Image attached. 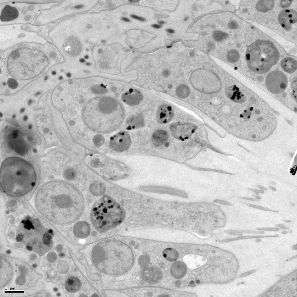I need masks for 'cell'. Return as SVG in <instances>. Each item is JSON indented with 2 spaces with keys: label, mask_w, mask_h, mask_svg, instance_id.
Here are the masks:
<instances>
[{
  "label": "cell",
  "mask_w": 297,
  "mask_h": 297,
  "mask_svg": "<svg viewBox=\"0 0 297 297\" xmlns=\"http://www.w3.org/2000/svg\"><path fill=\"white\" fill-rule=\"evenodd\" d=\"M226 115L230 133L236 137L259 141L269 137L276 129L273 111L257 96L242 91L237 86L228 88Z\"/></svg>",
  "instance_id": "6da1fadb"
},
{
  "label": "cell",
  "mask_w": 297,
  "mask_h": 297,
  "mask_svg": "<svg viewBox=\"0 0 297 297\" xmlns=\"http://www.w3.org/2000/svg\"><path fill=\"white\" fill-rule=\"evenodd\" d=\"M35 202L40 214L58 225H68L77 221L84 207L80 191L73 185L60 181L42 186L36 193Z\"/></svg>",
  "instance_id": "7a4b0ae2"
},
{
  "label": "cell",
  "mask_w": 297,
  "mask_h": 297,
  "mask_svg": "<svg viewBox=\"0 0 297 297\" xmlns=\"http://www.w3.org/2000/svg\"><path fill=\"white\" fill-rule=\"evenodd\" d=\"M93 263L97 269L107 275L117 276L126 273L134 262L133 251L122 242H99L92 252Z\"/></svg>",
  "instance_id": "3957f363"
},
{
  "label": "cell",
  "mask_w": 297,
  "mask_h": 297,
  "mask_svg": "<svg viewBox=\"0 0 297 297\" xmlns=\"http://www.w3.org/2000/svg\"><path fill=\"white\" fill-rule=\"evenodd\" d=\"M36 171L26 160L17 157L7 158L1 165V185L8 195L18 198L26 195L35 185Z\"/></svg>",
  "instance_id": "277c9868"
},
{
  "label": "cell",
  "mask_w": 297,
  "mask_h": 297,
  "mask_svg": "<svg viewBox=\"0 0 297 297\" xmlns=\"http://www.w3.org/2000/svg\"><path fill=\"white\" fill-rule=\"evenodd\" d=\"M48 59L42 51L22 48L15 50L8 59L7 67L12 76L19 80L36 77L48 65Z\"/></svg>",
  "instance_id": "5b68a950"
},
{
  "label": "cell",
  "mask_w": 297,
  "mask_h": 297,
  "mask_svg": "<svg viewBox=\"0 0 297 297\" xmlns=\"http://www.w3.org/2000/svg\"><path fill=\"white\" fill-rule=\"evenodd\" d=\"M52 229L45 226L37 219L27 216L19 225L16 241L23 243L28 250L43 255L53 246Z\"/></svg>",
  "instance_id": "8992f818"
},
{
  "label": "cell",
  "mask_w": 297,
  "mask_h": 297,
  "mask_svg": "<svg viewBox=\"0 0 297 297\" xmlns=\"http://www.w3.org/2000/svg\"><path fill=\"white\" fill-rule=\"evenodd\" d=\"M125 217L124 209L108 195H105L93 206L92 222L98 231L103 232L116 227Z\"/></svg>",
  "instance_id": "52a82bcc"
},
{
  "label": "cell",
  "mask_w": 297,
  "mask_h": 297,
  "mask_svg": "<svg viewBox=\"0 0 297 297\" xmlns=\"http://www.w3.org/2000/svg\"><path fill=\"white\" fill-rule=\"evenodd\" d=\"M279 57V51L268 40H258L247 48L246 60L250 69L264 74L276 64Z\"/></svg>",
  "instance_id": "ba28073f"
},
{
  "label": "cell",
  "mask_w": 297,
  "mask_h": 297,
  "mask_svg": "<svg viewBox=\"0 0 297 297\" xmlns=\"http://www.w3.org/2000/svg\"><path fill=\"white\" fill-rule=\"evenodd\" d=\"M190 80L194 88L204 93L212 94L221 90V81L209 70L199 69L194 71L191 74Z\"/></svg>",
  "instance_id": "9c48e42d"
},
{
  "label": "cell",
  "mask_w": 297,
  "mask_h": 297,
  "mask_svg": "<svg viewBox=\"0 0 297 297\" xmlns=\"http://www.w3.org/2000/svg\"><path fill=\"white\" fill-rule=\"evenodd\" d=\"M297 270L279 279L264 294L263 297H297Z\"/></svg>",
  "instance_id": "30bf717a"
},
{
  "label": "cell",
  "mask_w": 297,
  "mask_h": 297,
  "mask_svg": "<svg viewBox=\"0 0 297 297\" xmlns=\"http://www.w3.org/2000/svg\"><path fill=\"white\" fill-rule=\"evenodd\" d=\"M266 86L271 92L281 94L285 91L287 86L288 81L286 75L279 71L271 72L266 78Z\"/></svg>",
  "instance_id": "8fae6325"
},
{
  "label": "cell",
  "mask_w": 297,
  "mask_h": 297,
  "mask_svg": "<svg viewBox=\"0 0 297 297\" xmlns=\"http://www.w3.org/2000/svg\"><path fill=\"white\" fill-rule=\"evenodd\" d=\"M170 129L174 137L184 141L192 135L196 130L197 126L189 123H176L170 125Z\"/></svg>",
  "instance_id": "7c38bea8"
},
{
  "label": "cell",
  "mask_w": 297,
  "mask_h": 297,
  "mask_svg": "<svg viewBox=\"0 0 297 297\" xmlns=\"http://www.w3.org/2000/svg\"><path fill=\"white\" fill-rule=\"evenodd\" d=\"M131 139L129 134L125 132H121L111 137L109 146L115 152H122L130 147Z\"/></svg>",
  "instance_id": "4fadbf2b"
},
{
  "label": "cell",
  "mask_w": 297,
  "mask_h": 297,
  "mask_svg": "<svg viewBox=\"0 0 297 297\" xmlns=\"http://www.w3.org/2000/svg\"><path fill=\"white\" fill-rule=\"evenodd\" d=\"M141 276L146 282L155 284L161 281L163 277V273L159 267L155 266H149L142 270Z\"/></svg>",
  "instance_id": "5bb4252c"
},
{
  "label": "cell",
  "mask_w": 297,
  "mask_h": 297,
  "mask_svg": "<svg viewBox=\"0 0 297 297\" xmlns=\"http://www.w3.org/2000/svg\"><path fill=\"white\" fill-rule=\"evenodd\" d=\"M279 23L285 29L289 30L297 22V13L293 9H284L279 15Z\"/></svg>",
  "instance_id": "9a60e30c"
},
{
  "label": "cell",
  "mask_w": 297,
  "mask_h": 297,
  "mask_svg": "<svg viewBox=\"0 0 297 297\" xmlns=\"http://www.w3.org/2000/svg\"><path fill=\"white\" fill-rule=\"evenodd\" d=\"M121 98L125 104L130 106H135L139 104L142 100L143 95L138 90L130 89L123 94Z\"/></svg>",
  "instance_id": "2e32d148"
},
{
  "label": "cell",
  "mask_w": 297,
  "mask_h": 297,
  "mask_svg": "<svg viewBox=\"0 0 297 297\" xmlns=\"http://www.w3.org/2000/svg\"><path fill=\"white\" fill-rule=\"evenodd\" d=\"M174 115L173 110L171 106L167 105H162L157 112L158 122L161 124L168 123L172 119Z\"/></svg>",
  "instance_id": "e0dca14e"
},
{
  "label": "cell",
  "mask_w": 297,
  "mask_h": 297,
  "mask_svg": "<svg viewBox=\"0 0 297 297\" xmlns=\"http://www.w3.org/2000/svg\"><path fill=\"white\" fill-rule=\"evenodd\" d=\"M64 47L69 55L76 56L80 53L82 44L80 40L75 37L69 38L65 43Z\"/></svg>",
  "instance_id": "ac0fdd59"
},
{
  "label": "cell",
  "mask_w": 297,
  "mask_h": 297,
  "mask_svg": "<svg viewBox=\"0 0 297 297\" xmlns=\"http://www.w3.org/2000/svg\"><path fill=\"white\" fill-rule=\"evenodd\" d=\"M171 275L177 279H182L185 276L187 272V267L186 264L181 261L174 263L170 268Z\"/></svg>",
  "instance_id": "d6986e66"
},
{
  "label": "cell",
  "mask_w": 297,
  "mask_h": 297,
  "mask_svg": "<svg viewBox=\"0 0 297 297\" xmlns=\"http://www.w3.org/2000/svg\"><path fill=\"white\" fill-rule=\"evenodd\" d=\"M90 231V226L85 221L78 222L73 228L74 235L75 237L79 239L85 238L88 237Z\"/></svg>",
  "instance_id": "ffe728a7"
},
{
  "label": "cell",
  "mask_w": 297,
  "mask_h": 297,
  "mask_svg": "<svg viewBox=\"0 0 297 297\" xmlns=\"http://www.w3.org/2000/svg\"><path fill=\"white\" fill-rule=\"evenodd\" d=\"M18 16V12L17 8L7 5L1 12V20L3 22L10 21L17 18Z\"/></svg>",
  "instance_id": "44dd1931"
},
{
  "label": "cell",
  "mask_w": 297,
  "mask_h": 297,
  "mask_svg": "<svg viewBox=\"0 0 297 297\" xmlns=\"http://www.w3.org/2000/svg\"><path fill=\"white\" fill-rule=\"evenodd\" d=\"M82 286L80 280L76 277H71L66 281L65 287L68 292L74 293L79 291Z\"/></svg>",
  "instance_id": "7402d4cb"
},
{
  "label": "cell",
  "mask_w": 297,
  "mask_h": 297,
  "mask_svg": "<svg viewBox=\"0 0 297 297\" xmlns=\"http://www.w3.org/2000/svg\"><path fill=\"white\" fill-rule=\"evenodd\" d=\"M281 66L286 72L292 73L296 70L297 62L292 58H285L282 60Z\"/></svg>",
  "instance_id": "603a6c76"
},
{
  "label": "cell",
  "mask_w": 297,
  "mask_h": 297,
  "mask_svg": "<svg viewBox=\"0 0 297 297\" xmlns=\"http://www.w3.org/2000/svg\"><path fill=\"white\" fill-rule=\"evenodd\" d=\"M163 256L167 261L172 262L176 261L179 256L177 251L171 248L165 249L163 252Z\"/></svg>",
  "instance_id": "cb8c5ba5"
},
{
  "label": "cell",
  "mask_w": 297,
  "mask_h": 297,
  "mask_svg": "<svg viewBox=\"0 0 297 297\" xmlns=\"http://www.w3.org/2000/svg\"><path fill=\"white\" fill-rule=\"evenodd\" d=\"M240 55L237 51L232 50L228 52L227 55V59L229 62L233 63L236 62L239 60Z\"/></svg>",
  "instance_id": "d4e9b609"
},
{
  "label": "cell",
  "mask_w": 297,
  "mask_h": 297,
  "mask_svg": "<svg viewBox=\"0 0 297 297\" xmlns=\"http://www.w3.org/2000/svg\"><path fill=\"white\" fill-rule=\"evenodd\" d=\"M279 237L278 235H274L271 236H240V237H237V238H233L231 239H228L226 240V242H229L232 241H237V240H240L242 239H251L253 238H263V237Z\"/></svg>",
  "instance_id": "484cf974"
},
{
  "label": "cell",
  "mask_w": 297,
  "mask_h": 297,
  "mask_svg": "<svg viewBox=\"0 0 297 297\" xmlns=\"http://www.w3.org/2000/svg\"><path fill=\"white\" fill-rule=\"evenodd\" d=\"M213 36L215 40L217 41L220 42L226 38L227 34L220 31H217L214 32Z\"/></svg>",
  "instance_id": "4316f807"
},
{
  "label": "cell",
  "mask_w": 297,
  "mask_h": 297,
  "mask_svg": "<svg viewBox=\"0 0 297 297\" xmlns=\"http://www.w3.org/2000/svg\"><path fill=\"white\" fill-rule=\"evenodd\" d=\"M140 265L143 266L148 265L150 262L149 258L148 255L142 256L140 259Z\"/></svg>",
  "instance_id": "83f0119b"
},
{
  "label": "cell",
  "mask_w": 297,
  "mask_h": 297,
  "mask_svg": "<svg viewBox=\"0 0 297 297\" xmlns=\"http://www.w3.org/2000/svg\"><path fill=\"white\" fill-rule=\"evenodd\" d=\"M245 204L248 205V206H250V207H252L254 208H255L256 209H260V210H264L265 211H269V212H277V211H275V210H270V209H267V208H265L263 207H262L261 206H258V205L250 204L248 203H244Z\"/></svg>",
  "instance_id": "f1b7e54d"
},
{
  "label": "cell",
  "mask_w": 297,
  "mask_h": 297,
  "mask_svg": "<svg viewBox=\"0 0 297 297\" xmlns=\"http://www.w3.org/2000/svg\"><path fill=\"white\" fill-rule=\"evenodd\" d=\"M8 85L11 88L14 89L16 88L17 86V82L13 79H9L8 82Z\"/></svg>",
  "instance_id": "f546056e"
},
{
  "label": "cell",
  "mask_w": 297,
  "mask_h": 297,
  "mask_svg": "<svg viewBox=\"0 0 297 297\" xmlns=\"http://www.w3.org/2000/svg\"><path fill=\"white\" fill-rule=\"evenodd\" d=\"M256 229L258 230L263 231H279V228H258Z\"/></svg>",
  "instance_id": "4dcf8cb0"
},
{
  "label": "cell",
  "mask_w": 297,
  "mask_h": 297,
  "mask_svg": "<svg viewBox=\"0 0 297 297\" xmlns=\"http://www.w3.org/2000/svg\"><path fill=\"white\" fill-rule=\"evenodd\" d=\"M256 271V270H254L248 271V272H245V273L241 274V275H240V277H244L248 276V275H251V274L254 273V272H255Z\"/></svg>",
  "instance_id": "1f68e13d"
},
{
  "label": "cell",
  "mask_w": 297,
  "mask_h": 297,
  "mask_svg": "<svg viewBox=\"0 0 297 297\" xmlns=\"http://www.w3.org/2000/svg\"><path fill=\"white\" fill-rule=\"evenodd\" d=\"M215 202H219V203H221V204L229 205V206H231L232 205V204H231L229 202H225V201H224L219 200H216L215 201Z\"/></svg>",
  "instance_id": "d6a6232c"
},
{
  "label": "cell",
  "mask_w": 297,
  "mask_h": 297,
  "mask_svg": "<svg viewBox=\"0 0 297 297\" xmlns=\"http://www.w3.org/2000/svg\"><path fill=\"white\" fill-rule=\"evenodd\" d=\"M131 17H132V18H135V19H136L139 20V21H145V20L144 19V18H142V17H138V16H136V15H131Z\"/></svg>",
  "instance_id": "836d02e7"
},
{
  "label": "cell",
  "mask_w": 297,
  "mask_h": 297,
  "mask_svg": "<svg viewBox=\"0 0 297 297\" xmlns=\"http://www.w3.org/2000/svg\"><path fill=\"white\" fill-rule=\"evenodd\" d=\"M249 190H251V191H253L254 192L258 193H261V194H264V191H263L262 190H259L257 189H249Z\"/></svg>",
  "instance_id": "e575fe53"
},
{
  "label": "cell",
  "mask_w": 297,
  "mask_h": 297,
  "mask_svg": "<svg viewBox=\"0 0 297 297\" xmlns=\"http://www.w3.org/2000/svg\"><path fill=\"white\" fill-rule=\"evenodd\" d=\"M241 198L243 199L248 200H250L251 201H255V202H258L259 200L256 199H253V198H248V197H241Z\"/></svg>",
  "instance_id": "d590c367"
},
{
  "label": "cell",
  "mask_w": 297,
  "mask_h": 297,
  "mask_svg": "<svg viewBox=\"0 0 297 297\" xmlns=\"http://www.w3.org/2000/svg\"><path fill=\"white\" fill-rule=\"evenodd\" d=\"M257 187L259 188V189H262V190H267V188H266L265 187H263V186L260 185H257Z\"/></svg>",
  "instance_id": "8d00e7d4"
},
{
  "label": "cell",
  "mask_w": 297,
  "mask_h": 297,
  "mask_svg": "<svg viewBox=\"0 0 297 297\" xmlns=\"http://www.w3.org/2000/svg\"><path fill=\"white\" fill-rule=\"evenodd\" d=\"M152 27H153V28H157V29H158V28H160L161 26H160V25H157V24H153V25H152Z\"/></svg>",
  "instance_id": "74e56055"
},
{
  "label": "cell",
  "mask_w": 297,
  "mask_h": 297,
  "mask_svg": "<svg viewBox=\"0 0 297 297\" xmlns=\"http://www.w3.org/2000/svg\"><path fill=\"white\" fill-rule=\"evenodd\" d=\"M279 229H289V228L287 227H279Z\"/></svg>",
  "instance_id": "f35d334b"
},
{
  "label": "cell",
  "mask_w": 297,
  "mask_h": 297,
  "mask_svg": "<svg viewBox=\"0 0 297 297\" xmlns=\"http://www.w3.org/2000/svg\"><path fill=\"white\" fill-rule=\"evenodd\" d=\"M121 19H122V21L126 22H129V20L128 19V18H125V17H122V18H121Z\"/></svg>",
  "instance_id": "ab89813d"
},
{
  "label": "cell",
  "mask_w": 297,
  "mask_h": 297,
  "mask_svg": "<svg viewBox=\"0 0 297 297\" xmlns=\"http://www.w3.org/2000/svg\"><path fill=\"white\" fill-rule=\"evenodd\" d=\"M276 226L278 227H281L285 226V225H283V224H278V225H276Z\"/></svg>",
  "instance_id": "60d3db41"
},
{
  "label": "cell",
  "mask_w": 297,
  "mask_h": 297,
  "mask_svg": "<svg viewBox=\"0 0 297 297\" xmlns=\"http://www.w3.org/2000/svg\"><path fill=\"white\" fill-rule=\"evenodd\" d=\"M253 196L256 199H257L259 200L261 199V197L258 196V195H253Z\"/></svg>",
  "instance_id": "b9f144b4"
},
{
  "label": "cell",
  "mask_w": 297,
  "mask_h": 297,
  "mask_svg": "<svg viewBox=\"0 0 297 297\" xmlns=\"http://www.w3.org/2000/svg\"><path fill=\"white\" fill-rule=\"evenodd\" d=\"M269 187L271 189L273 190V191H276V189L275 188L272 187V186H269Z\"/></svg>",
  "instance_id": "7bdbcfd3"
},
{
  "label": "cell",
  "mask_w": 297,
  "mask_h": 297,
  "mask_svg": "<svg viewBox=\"0 0 297 297\" xmlns=\"http://www.w3.org/2000/svg\"><path fill=\"white\" fill-rule=\"evenodd\" d=\"M167 32H168L169 33H174V31L172 29H168L167 30Z\"/></svg>",
  "instance_id": "ee69618b"
},
{
  "label": "cell",
  "mask_w": 297,
  "mask_h": 297,
  "mask_svg": "<svg viewBox=\"0 0 297 297\" xmlns=\"http://www.w3.org/2000/svg\"><path fill=\"white\" fill-rule=\"evenodd\" d=\"M82 7H83V6H82V5H78V6L75 7V8H82Z\"/></svg>",
  "instance_id": "f6af8a7d"
},
{
  "label": "cell",
  "mask_w": 297,
  "mask_h": 297,
  "mask_svg": "<svg viewBox=\"0 0 297 297\" xmlns=\"http://www.w3.org/2000/svg\"><path fill=\"white\" fill-rule=\"evenodd\" d=\"M283 221H285V222H291V221H290V220H283Z\"/></svg>",
  "instance_id": "bcb514c9"
},
{
  "label": "cell",
  "mask_w": 297,
  "mask_h": 297,
  "mask_svg": "<svg viewBox=\"0 0 297 297\" xmlns=\"http://www.w3.org/2000/svg\"><path fill=\"white\" fill-rule=\"evenodd\" d=\"M271 184H272V185H276V182H271Z\"/></svg>",
  "instance_id": "7dc6e473"
},
{
  "label": "cell",
  "mask_w": 297,
  "mask_h": 297,
  "mask_svg": "<svg viewBox=\"0 0 297 297\" xmlns=\"http://www.w3.org/2000/svg\"><path fill=\"white\" fill-rule=\"evenodd\" d=\"M80 61L81 62L83 63L84 62L85 60L83 59H81L80 60Z\"/></svg>",
  "instance_id": "c3c4849f"
},
{
  "label": "cell",
  "mask_w": 297,
  "mask_h": 297,
  "mask_svg": "<svg viewBox=\"0 0 297 297\" xmlns=\"http://www.w3.org/2000/svg\"><path fill=\"white\" fill-rule=\"evenodd\" d=\"M159 24H162L164 23V22H163V21H159Z\"/></svg>",
  "instance_id": "681fc988"
},
{
  "label": "cell",
  "mask_w": 297,
  "mask_h": 297,
  "mask_svg": "<svg viewBox=\"0 0 297 297\" xmlns=\"http://www.w3.org/2000/svg\"><path fill=\"white\" fill-rule=\"evenodd\" d=\"M288 232H282V233H283V234H286V233H288Z\"/></svg>",
  "instance_id": "f907efd6"
},
{
  "label": "cell",
  "mask_w": 297,
  "mask_h": 297,
  "mask_svg": "<svg viewBox=\"0 0 297 297\" xmlns=\"http://www.w3.org/2000/svg\"><path fill=\"white\" fill-rule=\"evenodd\" d=\"M88 57H89V56H87V55H86V56H85V58H86V59L88 58Z\"/></svg>",
  "instance_id": "816d5d0a"
},
{
  "label": "cell",
  "mask_w": 297,
  "mask_h": 297,
  "mask_svg": "<svg viewBox=\"0 0 297 297\" xmlns=\"http://www.w3.org/2000/svg\"><path fill=\"white\" fill-rule=\"evenodd\" d=\"M90 63H86V65H90Z\"/></svg>",
  "instance_id": "f5cc1de1"
}]
</instances>
